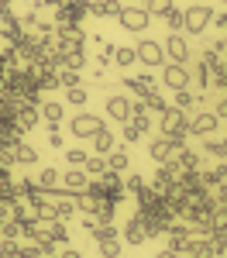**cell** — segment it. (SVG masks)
<instances>
[{"label":"cell","instance_id":"44dd1931","mask_svg":"<svg viewBox=\"0 0 227 258\" xmlns=\"http://www.w3.org/2000/svg\"><path fill=\"white\" fill-rule=\"evenodd\" d=\"M38 114L45 124H62V117H65V107H62L59 100H41L38 103Z\"/></svg>","mask_w":227,"mask_h":258},{"label":"cell","instance_id":"f907efd6","mask_svg":"<svg viewBox=\"0 0 227 258\" xmlns=\"http://www.w3.org/2000/svg\"><path fill=\"white\" fill-rule=\"evenodd\" d=\"M220 4H227V0H220Z\"/></svg>","mask_w":227,"mask_h":258},{"label":"cell","instance_id":"603a6c76","mask_svg":"<svg viewBox=\"0 0 227 258\" xmlns=\"http://www.w3.org/2000/svg\"><path fill=\"white\" fill-rule=\"evenodd\" d=\"M93 48H97V66H114V52H117V45L107 38H93Z\"/></svg>","mask_w":227,"mask_h":258},{"label":"cell","instance_id":"d4e9b609","mask_svg":"<svg viewBox=\"0 0 227 258\" xmlns=\"http://www.w3.org/2000/svg\"><path fill=\"white\" fill-rule=\"evenodd\" d=\"M134 62H138L134 45H117V52H114V66H117V69H131Z\"/></svg>","mask_w":227,"mask_h":258},{"label":"cell","instance_id":"f546056e","mask_svg":"<svg viewBox=\"0 0 227 258\" xmlns=\"http://www.w3.org/2000/svg\"><path fill=\"white\" fill-rule=\"evenodd\" d=\"M141 7L148 11V14H152V18H165V14L176 7V0H144Z\"/></svg>","mask_w":227,"mask_h":258},{"label":"cell","instance_id":"ee69618b","mask_svg":"<svg viewBox=\"0 0 227 258\" xmlns=\"http://www.w3.org/2000/svg\"><path fill=\"white\" fill-rule=\"evenodd\" d=\"M0 165L4 169H14L18 162H14V148H0Z\"/></svg>","mask_w":227,"mask_h":258},{"label":"cell","instance_id":"8fae6325","mask_svg":"<svg viewBox=\"0 0 227 258\" xmlns=\"http://www.w3.org/2000/svg\"><path fill=\"white\" fill-rule=\"evenodd\" d=\"M131 103H134V100H127V93H110V97H107V117L124 124V120L131 117Z\"/></svg>","mask_w":227,"mask_h":258},{"label":"cell","instance_id":"9c48e42d","mask_svg":"<svg viewBox=\"0 0 227 258\" xmlns=\"http://www.w3.org/2000/svg\"><path fill=\"white\" fill-rule=\"evenodd\" d=\"M90 18V0H69L62 11H55V24H83Z\"/></svg>","mask_w":227,"mask_h":258},{"label":"cell","instance_id":"d590c367","mask_svg":"<svg viewBox=\"0 0 227 258\" xmlns=\"http://www.w3.org/2000/svg\"><path fill=\"white\" fill-rule=\"evenodd\" d=\"M144 182H148V179L138 176V172H124V193H127V197H134V193L141 189Z\"/></svg>","mask_w":227,"mask_h":258},{"label":"cell","instance_id":"cb8c5ba5","mask_svg":"<svg viewBox=\"0 0 227 258\" xmlns=\"http://www.w3.org/2000/svg\"><path fill=\"white\" fill-rule=\"evenodd\" d=\"M14 162L18 165H38V148H31L28 141H18L14 145Z\"/></svg>","mask_w":227,"mask_h":258},{"label":"cell","instance_id":"836d02e7","mask_svg":"<svg viewBox=\"0 0 227 258\" xmlns=\"http://www.w3.org/2000/svg\"><path fill=\"white\" fill-rule=\"evenodd\" d=\"M86 100H90L86 86H69V90H65V103H69V107H86Z\"/></svg>","mask_w":227,"mask_h":258},{"label":"cell","instance_id":"9a60e30c","mask_svg":"<svg viewBox=\"0 0 227 258\" xmlns=\"http://www.w3.org/2000/svg\"><path fill=\"white\" fill-rule=\"evenodd\" d=\"M200 152L210 155L213 162H227V138H220V135H206V138H200Z\"/></svg>","mask_w":227,"mask_h":258},{"label":"cell","instance_id":"681fc988","mask_svg":"<svg viewBox=\"0 0 227 258\" xmlns=\"http://www.w3.org/2000/svg\"><path fill=\"white\" fill-rule=\"evenodd\" d=\"M0 172H4V165H0Z\"/></svg>","mask_w":227,"mask_h":258},{"label":"cell","instance_id":"30bf717a","mask_svg":"<svg viewBox=\"0 0 227 258\" xmlns=\"http://www.w3.org/2000/svg\"><path fill=\"white\" fill-rule=\"evenodd\" d=\"M124 86H127V93H131V97H138V100L152 97V93H159V90H155L159 83H155V76H152V73H141V76H127V80H124Z\"/></svg>","mask_w":227,"mask_h":258},{"label":"cell","instance_id":"4fadbf2b","mask_svg":"<svg viewBox=\"0 0 227 258\" xmlns=\"http://www.w3.org/2000/svg\"><path fill=\"white\" fill-rule=\"evenodd\" d=\"M59 186L62 189H69V193H83L86 186H90V176H86V169H65V172H59Z\"/></svg>","mask_w":227,"mask_h":258},{"label":"cell","instance_id":"d6a6232c","mask_svg":"<svg viewBox=\"0 0 227 258\" xmlns=\"http://www.w3.org/2000/svg\"><path fill=\"white\" fill-rule=\"evenodd\" d=\"M141 103H144V107H148V114H152V117H155V120H159V114H162L165 107H169V100H165L162 93H152V97H144Z\"/></svg>","mask_w":227,"mask_h":258},{"label":"cell","instance_id":"74e56055","mask_svg":"<svg viewBox=\"0 0 227 258\" xmlns=\"http://www.w3.org/2000/svg\"><path fill=\"white\" fill-rule=\"evenodd\" d=\"M90 159V152H83V148H65V165H72V169H83Z\"/></svg>","mask_w":227,"mask_h":258},{"label":"cell","instance_id":"e575fe53","mask_svg":"<svg viewBox=\"0 0 227 258\" xmlns=\"http://www.w3.org/2000/svg\"><path fill=\"white\" fill-rule=\"evenodd\" d=\"M83 169H86V176H90V179H97V176L103 172V169H107V155H90Z\"/></svg>","mask_w":227,"mask_h":258},{"label":"cell","instance_id":"83f0119b","mask_svg":"<svg viewBox=\"0 0 227 258\" xmlns=\"http://www.w3.org/2000/svg\"><path fill=\"white\" fill-rule=\"evenodd\" d=\"M176 162L183 165L186 172H196V169H200V162H203V155H200V152H193V148H183V152L176 155Z\"/></svg>","mask_w":227,"mask_h":258},{"label":"cell","instance_id":"60d3db41","mask_svg":"<svg viewBox=\"0 0 227 258\" xmlns=\"http://www.w3.org/2000/svg\"><path fill=\"white\" fill-rule=\"evenodd\" d=\"M165 24H169V31H172V35H176V31H183V11H176V7H172V11L165 14Z\"/></svg>","mask_w":227,"mask_h":258},{"label":"cell","instance_id":"8992f818","mask_svg":"<svg viewBox=\"0 0 227 258\" xmlns=\"http://www.w3.org/2000/svg\"><path fill=\"white\" fill-rule=\"evenodd\" d=\"M162 86H165V90H189V86H193L189 66H179V62H165V66H162Z\"/></svg>","mask_w":227,"mask_h":258},{"label":"cell","instance_id":"bcb514c9","mask_svg":"<svg viewBox=\"0 0 227 258\" xmlns=\"http://www.w3.org/2000/svg\"><path fill=\"white\" fill-rule=\"evenodd\" d=\"M155 258H179V255H176L172 248H162V251H159V255H155Z\"/></svg>","mask_w":227,"mask_h":258},{"label":"cell","instance_id":"52a82bcc","mask_svg":"<svg viewBox=\"0 0 227 258\" xmlns=\"http://www.w3.org/2000/svg\"><path fill=\"white\" fill-rule=\"evenodd\" d=\"M162 48H165V59H169V62H179V66H189V62H193V45H189L179 31L169 35Z\"/></svg>","mask_w":227,"mask_h":258},{"label":"cell","instance_id":"7a4b0ae2","mask_svg":"<svg viewBox=\"0 0 227 258\" xmlns=\"http://www.w3.org/2000/svg\"><path fill=\"white\" fill-rule=\"evenodd\" d=\"M217 127H220L217 114H213L210 107H196V114H189V127H186V135H193V138H206V135H217Z\"/></svg>","mask_w":227,"mask_h":258},{"label":"cell","instance_id":"e0dca14e","mask_svg":"<svg viewBox=\"0 0 227 258\" xmlns=\"http://www.w3.org/2000/svg\"><path fill=\"white\" fill-rule=\"evenodd\" d=\"M41 234L52 241V244H69V227H65V220H41Z\"/></svg>","mask_w":227,"mask_h":258},{"label":"cell","instance_id":"ac0fdd59","mask_svg":"<svg viewBox=\"0 0 227 258\" xmlns=\"http://www.w3.org/2000/svg\"><path fill=\"white\" fill-rule=\"evenodd\" d=\"M121 0H90V18H114L121 14Z\"/></svg>","mask_w":227,"mask_h":258},{"label":"cell","instance_id":"8d00e7d4","mask_svg":"<svg viewBox=\"0 0 227 258\" xmlns=\"http://www.w3.org/2000/svg\"><path fill=\"white\" fill-rule=\"evenodd\" d=\"M0 241H21V224L18 220H4V224H0Z\"/></svg>","mask_w":227,"mask_h":258},{"label":"cell","instance_id":"7402d4cb","mask_svg":"<svg viewBox=\"0 0 227 258\" xmlns=\"http://www.w3.org/2000/svg\"><path fill=\"white\" fill-rule=\"evenodd\" d=\"M107 169L110 172H131V155H127V148H114L110 155H107Z\"/></svg>","mask_w":227,"mask_h":258},{"label":"cell","instance_id":"484cf974","mask_svg":"<svg viewBox=\"0 0 227 258\" xmlns=\"http://www.w3.org/2000/svg\"><path fill=\"white\" fill-rule=\"evenodd\" d=\"M35 182H38L41 189H55V186H59V169H55V165H45V169H38Z\"/></svg>","mask_w":227,"mask_h":258},{"label":"cell","instance_id":"ab89813d","mask_svg":"<svg viewBox=\"0 0 227 258\" xmlns=\"http://www.w3.org/2000/svg\"><path fill=\"white\" fill-rule=\"evenodd\" d=\"M138 138H141V131H138L131 120H124V124H121V141H124V145H134Z\"/></svg>","mask_w":227,"mask_h":258},{"label":"cell","instance_id":"c3c4849f","mask_svg":"<svg viewBox=\"0 0 227 258\" xmlns=\"http://www.w3.org/2000/svg\"><path fill=\"white\" fill-rule=\"evenodd\" d=\"M0 11H4V4H0Z\"/></svg>","mask_w":227,"mask_h":258},{"label":"cell","instance_id":"f1b7e54d","mask_svg":"<svg viewBox=\"0 0 227 258\" xmlns=\"http://www.w3.org/2000/svg\"><path fill=\"white\" fill-rule=\"evenodd\" d=\"M97 251H100V258H121V251H124V241H121V238L97 241Z\"/></svg>","mask_w":227,"mask_h":258},{"label":"cell","instance_id":"ffe728a7","mask_svg":"<svg viewBox=\"0 0 227 258\" xmlns=\"http://www.w3.org/2000/svg\"><path fill=\"white\" fill-rule=\"evenodd\" d=\"M127 120H131L141 135H148V131H152V124H155V117L148 114V107H144L141 100H138V103H131V117H127Z\"/></svg>","mask_w":227,"mask_h":258},{"label":"cell","instance_id":"4dcf8cb0","mask_svg":"<svg viewBox=\"0 0 227 258\" xmlns=\"http://www.w3.org/2000/svg\"><path fill=\"white\" fill-rule=\"evenodd\" d=\"M90 234L97 241H110V238H121V227H117L114 220H110V224H100V220H97V227H93Z\"/></svg>","mask_w":227,"mask_h":258},{"label":"cell","instance_id":"3957f363","mask_svg":"<svg viewBox=\"0 0 227 258\" xmlns=\"http://www.w3.org/2000/svg\"><path fill=\"white\" fill-rule=\"evenodd\" d=\"M155 124H159V135H186V127H189V114L169 103L162 114H159Z\"/></svg>","mask_w":227,"mask_h":258},{"label":"cell","instance_id":"7dc6e473","mask_svg":"<svg viewBox=\"0 0 227 258\" xmlns=\"http://www.w3.org/2000/svg\"><path fill=\"white\" fill-rule=\"evenodd\" d=\"M0 258H4V244H0Z\"/></svg>","mask_w":227,"mask_h":258},{"label":"cell","instance_id":"7c38bea8","mask_svg":"<svg viewBox=\"0 0 227 258\" xmlns=\"http://www.w3.org/2000/svg\"><path fill=\"white\" fill-rule=\"evenodd\" d=\"M196 176L203 186H217V182H227V162H200Z\"/></svg>","mask_w":227,"mask_h":258},{"label":"cell","instance_id":"5b68a950","mask_svg":"<svg viewBox=\"0 0 227 258\" xmlns=\"http://www.w3.org/2000/svg\"><path fill=\"white\" fill-rule=\"evenodd\" d=\"M134 55H138V62H144L148 69H162L165 62V48H162V41H152V38H144L134 45Z\"/></svg>","mask_w":227,"mask_h":258},{"label":"cell","instance_id":"2e32d148","mask_svg":"<svg viewBox=\"0 0 227 258\" xmlns=\"http://www.w3.org/2000/svg\"><path fill=\"white\" fill-rule=\"evenodd\" d=\"M14 124H18L24 135H28V131H35V127L41 124L38 107H35V103H21V107H18V114H14Z\"/></svg>","mask_w":227,"mask_h":258},{"label":"cell","instance_id":"4316f807","mask_svg":"<svg viewBox=\"0 0 227 258\" xmlns=\"http://www.w3.org/2000/svg\"><path fill=\"white\" fill-rule=\"evenodd\" d=\"M172 107H179V110H196V93H193V90H172Z\"/></svg>","mask_w":227,"mask_h":258},{"label":"cell","instance_id":"ba28073f","mask_svg":"<svg viewBox=\"0 0 227 258\" xmlns=\"http://www.w3.org/2000/svg\"><path fill=\"white\" fill-rule=\"evenodd\" d=\"M103 127V120L97 117V114H90V110H83V114H76L72 117V124H69V131H72V138H93L97 131Z\"/></svg>","mask_w":227,"mask_h":258},{"label":"cell","instance_id":"d6986e66","mask_svg":"<svg viewBox=\"0 0 227 258\" xmlns=\"http://www.w3.org/2000/svg\"><path fill=\"white\" fill-rule=\"evenodd\" d=\"M90 141H93V155H110V152L117 148V138L110 135V127H107V124H103V127H100V131H97Z\"/></svg>","mask_w":227,"mask_h":258},{"label":"cell","instance_id":"6da1fadb","mask_svg":"<svg viewBox=\"0 0 227 258\" xmlns=\"http://www.w3.org/2000/svg\"><path fill=\"white\" fill-rule=\"evenodd\" d=\"M213 24V7L210 4H189L183 11V31L186 35H203Z\"/></svg>","mask_w":227,"mask_h":258},{"label":"cell","instance_id":"b9f144b4","mask_svg":"<svg viewBox=\"0 0 227 258\" xmlns=\"http://www.w3.org/2000/svg\"><path fill=\"white\" fill-rule=\"evenodd\" d=\"M0 244H4V258H24L21 241H0Z\"/></svg>","mask_w":227,"mask_h":258},{"label":"cell","instance_id":"277c9868","mask_svg":"<svg viewBox=\"0 0 227 258\" xmlns=\"http://www.w3.org/2000/svg\"><path fill=\"white\" fill-rule=\"evenodd\" d=\"M117 24H121L124 31H131V35H141V31H148V24H152V14L144 7H121Z\"/></svg>","mask_w":227,"mask_h":258},{"label":"cell","instance_id":"5bb4252c","mask_svg":"<svg viewBox=\"0 0 227 258\" xmlns=\"http://www.w3.org/2000/svg\"><path fill=\"white\" fill-rule=\"evenodd\" d=\"M121 241L134 244V248H138V244H144V241H152V238H148V231H144V224H141V214H134V217L121 227Z\"/></svg>","mask_w":227,"mask_h":258},{"label":"cell","instance_id":"1f68e13d","mask_svg":"<svg viewBox=\"0 0 227 258\" xmlns=\"http://www.w3.org/2000/svg\"><path fill=\"white\" fill-rule=\"evenodd\" d=\"M55 73H59V86H62V90H69V86H83V73H76V69L59 66Z\"/></svg>","mask_w":227,"mask_h":258},{"label":"cell","instance_id":"7bdbcfd3","mask_svg":"<svg viewBox=\"0 0 227 258\" xmlns=\"http://www.w3.org/2000/svg\"><path fill=\"white\" fill-rule=\"evenodd\" d=\"M45 127H48V145H52V148H62V145H65V138H62L59 124H45Z\"/></svg>","mask_w":227,"mask_h":258},{"label":"cell","instance_id":"f6af8a7d","mask_svg":"<svg viewBox=\"0 0 227 258\" xmlns=\"http://www.w3.org/2000/svg\"><path fill=\"white\" fill-rule=\"evenodd\" d=\"M213 24H217V28L227 35V11H224V14H213Z\"/></svg>","mask_w":227,"mask_h":258},{"label":"cell","instance_id":"f35d334b","mask_svg":"<svg viewBox=\"0 0 227 258\" xmlns=\"http://www.w3.org/2000/svg\"><path fill=\"white\" fill-rule=\"evenodd\" d=\"M0 38L7 41V45H18V41L24 38V31H21L18 21H14V24H4V28H0Z\"/></svg>","mask_w":227,"mask_h":258}]
</instances>
